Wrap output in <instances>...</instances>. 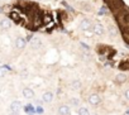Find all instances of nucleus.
<instances>
[{"mask_svg": "<svg viewBox=\"0 0 129 115\" xmlns=\"http://www.w3.org/2000/svg\"><path fill=\"white\" fill-rule=\"evenodd\" d=\"M80 29L84 30V32H92L94 30V23H92V20L91 19H87V18L82 19L80 22Z\"/></svg>", "mask_w": 129, "mask_h": 115, "instance_id": "obj_1", "label": "nucleus"}, {"mask_svg": "<svg viewBox=\"0 0 129 115\" xmlns=\"http://www.w3.org/2000/svg\"><path fill=\"white\" fill-rule=\"evenodd\" d=\"M98 37H103L104 34H105V28H104V25L103 24H100V23H96V24H94V30H92Z\"/></svg>", "mask_w": 129, "mask_h": 115, "instance_id": "obj_2", "label": "nucleus"}, {"mask_svg": "<svg viewBox=\"0 0 129 115\" xmlns=\"http://www.w3.org/2000/svg\"><path fill=\"white\" fill-rule=\"evenodd\" d=\"M100 102H101V99H100V96H99L98 94H91V95L89 96V104H90V105L98 106Z\"/></svg>", "mask_w": 129, "mask_h": 115, "instance_id": "obj_3", "label": "nucleus"}, {"mask_svg": "<svg viewBox=\"0 0 129 115\" xmlns=\"http://www.w3.org/2000/svg\"><path fill=\"white\" fill-rule=\"evenodd\" d=\"M57 115H70V106L69 105H59L57 109Z\"/></svg>", "mask_w": 129, "mask_h": 115, "instance_id": "obj_4", "label": "nucleus"}, {"mask_svg": "<svg viewBox=\"0 0 129 115\" xmlns=\"http://www.w3.org/2000/svg\"><path fill=\"white\" fill-rule=\"evenodd\" d=\"M25 46H27V41H25V38H23V37H18V38L15 39V47H17L18 49H24Z\"/></svg>", "mask_w": 129, "mask_h": 115, "instance_id": "obj_5", "label": "nucleus"}, {"mask_svg": "<svg viewBox=\"0 0 129 115\" xmlns=\"http://www.w3.org/2000/svg\"><path fill=\"white\" fill-rule=\"evenodd\" d=\"M34 91L30 89V87H24L23 89V96L25 97V99H33L34 97Z\"/></svg>", "mask_w": 129, "mask_h": 115, "instance_id": "obj_6", "label": "nucleus"}, {"mask_svg": "<svg viewBox=\"0 0 129 115\" xmlns=\"http://www.w3.org/2000/svg\"><path fill=\"white\" fill-rule=\"evenodd\" d=\"M42 100H43L46 104L52 102V100H53V92H51V91H46V92L43 94V96H42Z\"/></svg>", "mask_w": 129, "mask_h": 115, "instance_id": "obj_7", "label": "nucleus"}, {"mask_svg": "<svg viewBox=\"0 0 129 115\" xmlns=\"http://www.w3.org/2000/svg\"><path fill=\"white\" fill-rule=\"evenodd\" d=\"M20 107H22L20 101H13V102L10 104V111H12V112H19Z\"/></svg>", "mask_w": 129, "mask_h": 115, "instance_id": "obj_8", "label": "nucleus"}, {"mask_svg": "<svg viewBox=\"0 0 129 115\" xmlns=\"http://www.w3.org/2000/svg\"><path fill=\"white\" fill-rule=\"evenodd\" d=\"M126 80H128V77H126V75L123 73V72H120V73H118V75L115 76V82H116V84H124Z\"/></svg>", "mask_w": 129, "mask_h": 115, "instance_id": "obj_9", "label": "nucleus"}, {"mask_svg": "<svg viewBox=\"0 0 129 115\" xmlns=\"http://www.w3.org/2000/svg\"><path fill=\"white\" fill-rule=\"evenodd\" d=\"M30 46H32V48H34V49H39V48L42 47V41H41L39 38H33L32 42H30Z\"/></svg>", "mask_w": 129, "mask_h": 115, "instance_id": "obj_10", "label": "nucleus"}, {"mask_svg": "<svg viewBox=\"0 0 129 115\" xmlns=\"http://www.w3.org/2000/svg\"><path fill=\"white\" fill-rule=\"evenodd\" d=\"M0 27H2L3 29H9V28L12 27V22H10L9 19L4 18V19L0 20Z\"/></svg>", "mask_w": 129, "mask_h": 115, "instance_id": "obj_11", "label": "nucleus"}, {"mask_svg": "<svg viewBox=\"0 0 129 115\" xmlns=\"http://www.w3.org/2000/svg\"><path fill=\"white\" fill-rule=\"evenodd\" d=\"M69 102H70V106H72V107H77V109H79L81 101H80V99H77V97H71Z\"/></svg>", "mask_w": 129, "mask_h": 115, "instance_id": "obj_12", "label": "nucleus"}, {"mask_svg": "<svg viewBox=\"0 0 129 115\" xmlns=\"http://www.w3.org/2000/svg\"><path fill=\"white\" fill-rule=\"evenodd\" d=\"M70 87L72 90H80L81 89V81L80 80H74L71 84H70Z\"/></svg>", "mask_w": 129, "mask_h": 115, "instance_id": "obj_13", "label": "nucleus"}, {"mask_svg": "<svg viewBox=\"0 0 129 115\" xmlns=\"http://www.w3.org/2000/svg\"><path fill=\"white\" fill-rule=\"evenodd\" d=\"M77 115H90V110L86 106H80L77 109Z\"/></svg>", "mask_w": 129, "mask_h": 115, "instance_id": "obj_14", "label": "nucleus"}, {"mask_svg": "<svg viewBox=\"0 0 129 115\" xmlns=\"http://www.w3.org/2000/svg\"><path fill=\"white\" fill-rule=\"evenodd\" d=\"M109 34H110L111 37H115V35L118 34V29H116V27H114V25H109Z\"/></svg>", "mask_w": 129, "mask_h": 115, "instance_id": "obj_15", "label": "nucleus"}, {"mask_svg": "<svg viewBox=\"0 0 129 115\" xmlns=\"http://www.w3.org/2000/svg\"><path fill=\"white\" fill-rule=\"evenodd\" d=\"M121 22L125 24H129V14H123L121 15Z\"/></svg>", "mask_w": 129, "mask_h": 115, "instance_id": "obj_16", "label": "nucleus"}, {"mask_svg": "<svg viewBox=\"0 0 129 115\" xmlns=\"http://www.w3.org/2000/svg\"><path fill=\"white\" fill-rule=\"evenodd\" d=\"M106 10H108L106 7H103V8L99 10V15H105V14H106Z\"/></svg>", "mask_w": 129, "mask_h": 115, "instance_id": "obj_17", "label": "nucleus"}, {"mask_svg": "<svg viewBox=\"0 0 129 115\" xmlns=\"http://www.w3.org/2000/svg\"><path fill=\"white\" fill-rule=\"evenodd\" d=\"M5 70L3 68V67H0V77H3V76H5Z\"/></svg>", "mask_w": 129, "mask_h": 115, "instance_id": "obj_18", "label": "nucleus"}, {"mask_svg": "<svg viewBox=\"0 0 129 115\" xmlns=\"http://www.w3.org/2000/svg\"><path fill=\"white\" fill-rule=\"evenodd\" d=\"M124 95H125V99H126V100H129V89H128V90H125Z\"/></svg>", "mask_w": 129, "mask_h": 115, "instance_id": "obj_19", "label": "nucleus"}, {"mask_svg": "<svg viewBox=\"0 0 129 115\" xmlns=\"http://www.w3.org/2000/svg\"><path fill=\"white\" fill-rule=\"evenodd\" d=\"M37 111H38L39 114H42V112H43V109H42V107H38V109H37Z\"/></svg>", "mask_w": 129, "mask_h": 115, "instance_id": "obj_20", "label": "nucleus"}]
</instances>
